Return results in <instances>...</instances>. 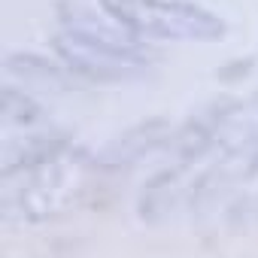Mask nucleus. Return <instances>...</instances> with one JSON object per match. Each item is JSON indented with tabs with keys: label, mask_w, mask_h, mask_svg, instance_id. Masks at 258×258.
<instances>
[{
	"label": "nucleus",
	"mask_w": 258,
	"mask_h": 258,
	"mask_svg": "<svg viewBox=\"0 0 258 258\" xmlns=\"http://www.w3.org/2000/svg\"><path fill=\"white\" fill-rule=\"evenodd\" d=\"M94 155L70 149L61 158L4 176V219L10 225H37L67 213L85 191Z\"/></svg>",
	"instance_id": "nucleus-1"
},
{
	"label": "nucleus",
	"mask_w": 258,
	"mask_h": 258,
	"mask_svg": "<svg viewBox=\"0 0 258 258\" xmlns=\"http://www.w3.org/2000/svg\"><path fill=\"white\" fill-rule=\"evenodd\" d=\"M100 10L134 40L219 43L225 19L195 0H100Z\"/></svg>",
	"instance_id": "nucleus-2"
},
{
	"label": "nucleus",
	"mask_w": 258,
	"mask_h": 258,
	"mask_svg": "<svg viewBox=\"0 0 258 258\" xmlns=\"http://www.w3.org/2000/svg\"><path fill=\"white\" fill-rule=\"evenodd\" d=\"M52 49L82 82H124L140 76L155 61V52L134 37H94L67 28L52 37Z\"/></svg>",
	"instance_id": "nucleus-3"
},
{
	"label": "nucleus",
	"mask_w": 258,
	"mask_h": 258,
	"mask_svg": "<svg viewBox=\"0 0 258 258\" xmlns=\"http://www.w3.org/2000/svg\"><path fill=\"white\" fill-rule=\"evenodd\" d=\"M240 100L234 97H213L207 103H201L185 121L179 131H173L170 143H167V155H170V167L188 170L195 161L207 158L213 149H219L225 127L231 124V118L237 115Z\"/></svg>",
	"instance_id": "nucleus-4"
},
{
	"label": "nucleus",
	"mask_w": 258,
	"mask_h": 258,
	"mask_svg": "<svg viewBox=\"0 0 258 258\" xmlns=\"http://www.w3.org/2000/svg\"><path fill=\"white\" fill-rule=\"evenodd\" d=\"M170 137H173V127H170L167 118H161V115L143 118V121H137L131 127H124L121 134L109 137L94 152V170H100V173L131 170L134 164H140L143 158H149L152 152L167 146Z\"/></svg>",
	"instance_id": "nucleus-5"
},
{
	"label": "nucleus",
	"mask_w": 258,
	"mask_h": 258,
	"mask_svg": "<svg viewBox=\"0 0 258 258\" xmlns=\"http://www.w3.org/2000/svg\"><path fill=\"white\" fill-rule=\"evenodd\" d=\"M73 149V140L67 131H58V127H40V131H28L19 137H10L4 146V164H0V173L13 176L40 164H49L55 158H61L64 152Z\"/></svg>",
	"instance_id": "nucleus-6"
},
{
	"label": "nucleus",
	"mask_w": 258,
	"mask_h": 258,
	"mask_svg": "<svg viewBox=\"0 0 258 258\" xmlns=\"http://www.w3.org/2000/svg\"><path fill=\"white\" fill-rule=\"evenodd\" d=\"M191 198V185H185V170L179 167H161L155 176H149L137 195V213L146 225H161L170 219V213L179 207V201Z\"/></svg>",
	"instance_id": "nucleus-7"
},
{
	"label": "nucleus",
	"mask_w": 258,
	"mask_h": 258,
	"mask_svg": "<svg viewBox=\"0 0 258 258\" xmlns=\"http://www.w3.org/2000/svg\"><path fill=\"white\" fill-rule=\"evenodd\" d=\"M4 73L19 79V82L46 88V91H73V88L82 85V79L73 70H67L61 61H49V58L31 55V52L7 55L4 58Z\"/></svg>",
	"instance_id": "nucleus-8"
},
{
	"label": "nucleus",
	"mask_w": 258,
	"mask_h": 258,
	"mask_svg": "<svg viewBox=\"0 0 258 258\" xmlns=\"http://www.w3.org/2000/svg\"><path fill=\"white\" fill-rule=\"evenodd\" d=\"M0 115H4V127L7 131H40V124H46V112L40 106L37 97H31L28 91H22L19 85L7 82L0 88Z\"/></svg>",
	"instance_id": "nucleus-9"
},
{
	"label": "nucleus",
	"mask_w": 258,
	"mask_h": 258,
	"mask_svg": "<svg viewBox=\"0 0 258 258\" xmlns=\"http://www.w3.org/2000/svg\"><path fill=\"white\" fill-rule=\"evenodd\" d=\"M246 173H249V176H252V173H258V149H255V155H252V161H249V170H246Z\"/></svg>",
	"instance_id": "nucleus-10"
}]
</instances>
